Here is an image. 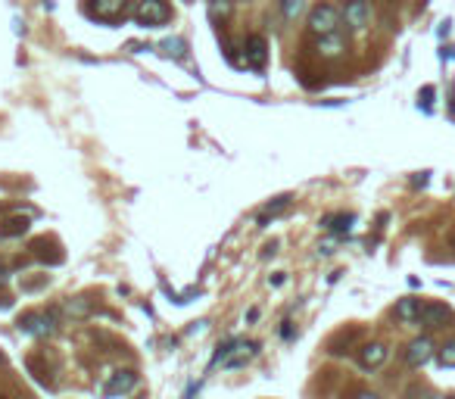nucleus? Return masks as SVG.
Returning <instances> with one entry per match:
<instances>
[{"mask_svg":"<svg viewBox=\"0 0 455 399\" xmlns=\"http://www.w3.org/2000/svg\"><path fill=\"white\" fill-rule=\"evenodd\" d=\"M169 16H172V10H169L166 0H140L137 10H135V26H140V28L166 26Z\"/></svg>","mask_w":455,"mask_h":399,"instance_id":"f257e3e1","label":"nucleus"},{"mask_svg":"<svg viewBox=\"0 0 455 399\" xmlns=\"http://www.w3.org/2000/svg\"><path fill=\"white\" fill-rule=\"evenodd\" d=\"M256 349H259V343H253V340H231L228 347H218L215 362H222L225 369H237L249 356H256Z\"/></svg>","mask_w":455,"mask_h":399,"instance_id":"f03ea898","label":"nucleus"},{"mask_svg":"<svg viewBox=\"0 0 455 399\" xmlns=\"http://www.w3.org/2000/svg\"><path fill=\"white\" fill-rule=\"evenodd\" d=\"M337 26H340V13H337V6H331V4H318L315 10L309 13V31L315 38L334 35Z\"/></svg>","mask_w":455,"mask_h":399,"instance_id":"7ed1b4c3","label":"nucleus"},{"mask_svg":"<svg viewBox=\"0 0 455 399\" xmlns=\"http://www.w3.org/2000/svg\"><path fill=\"white\" fill-rule=\"evenodd\" d=\"M19 327L26 334H31V337H47L57 327V318H53V312H26L19 318Z\"/></svg>","mask_w":455,"mask_h":399,"instance_id":"20e7f679","label":"nucleus"},{"mask_svg":"<svg viewBox=\"0 0 455 399\" xmlns=\"http://www.w3.org/2000/svg\"><path fill=\"white\" fill-rule=\"evenodd\" d=\"M135 387H137V374L131 371V369H119V371H113V374L106 378V384H103V396H106V399H116V396L131 393Z\"/></svg>","mask_w":455,"mask_h":399,"instance_id":"39448f33","label":"nucleus"},{"mask_svg":"<svg viewBox=\"0 0 455 399\" xmlns=\"http://www.w3.org/2000/svg\"><path fill=\"white\" fill-rule=\"evenodd\" d=\"M243 62L259 69V72L265 69V62H269V44H265L262 35H249L247 41H243Z\"/></svg>","mask_w":455,"mask_h":399,"instance_id":"423d86ee","label":"nucleus"},{"mask_svg":"<svg viewBox=\"0 0 455 399\" xmlns=\"http://www.w3.org/2000/svg\"><path fill=\"white\" fill-rule=\"evenodd\" d=\"M128 10V0H91V16L100 22H116Z\"/></svg>","mask_w":455,"mask_h":399,"instance_id":"0eeeda50","label":"nucleus"},{"mask_svg":"<svg viewBox=\"0 0 455 399\" xmlns=\"http://www.w3.org/2000/svg\"><path fill=\"white\" fill-rule=\"evenodd\" d=\"M449 322H452V309L443 306V303H430V306H421L418 325H425V327H446Z\"/></svg>","mask_w":455,"mask_h":399,"instance_id":"6e6552de","label":"nucleus"},{"mask_svg":"<svg viewBox=\"0 0 455 399\" xmlns=\"http://www.w3.org/2000/svg\"><path fill=\"white\" fill-rule=\"evenodd\" d=\"M343 19H347L349 28H365L368 19H371V6H368V0H347V6H343Z\"/></svg>","mask_w":455,"mask_h":399,"instance_id":"1a4fd4ad","label":"nucleus"},{"mask_svg":"<svg viewBox=\"0 0 455 399\" xmlns=\"http://www.w3.org/2000/svg\"><path fill=\"white\" fill-rule=\"evenodd\" d=\"M430 356H434V340L430 337H418V340H412L409 347H405V362H409L412 369L425 365Z\"/></svg>","mask_w":455,"mask_h":399,"instance_id":"9d476101","label":"nucleus"},{"mask_svg":"<svg viewBox=\"0 0 455 399\" xmlns=\"http://www.w3.org/2000/svg\"><path fill=\"white\" fill-rule=\"evenodd\" d=\"M390 349L383 347V343H368V347L359 349V362H362V369H378V365L387 362Z\"/></svg>","mask_w":455,"mask_h":399,"instance_id":"9b49d317","label":"nucleus"},{"mask_svg":"<svg viewBox=\"0 0 455 399\" xmlns=\"http://www.w3.org/2000/svg\"><path fill=\"white\" fill-rule=\"evenodd\" d=\"M343 50H347V41H343L340 31H334V35H321V38H318V53H321V57L331 60V57H340Z\"/></svg>","mask_w":455,"mask_h":399,"instance_id":"f8f14e48","label":"nucleus"},{"mask_svg":"<svg viewBox=\"0 0 455 399\" xmlns=\"http://www.w3.org/2000/svg\"><path fill=\"white\" fill-rule=\"evenodd\" d=\"M396 318H399V322L415 325V322L421 318V303L415 300V296H405V300H399V303H396Z\"/></svg>","mask_w":455,"mask_h":399,"instance_id":"ddd939ff","label":"nucleus"},{"mask_svg":"<svg viewBox=\"0 0 455 399\" xmlns=\"http://www.w3.org/2000/svg\"><path fill=\"white\" fill-rule=\"evenodd\" d=\"M290 200H293V197H290V193H284V197H278V200H271L269 206H265L262 213H259V225H262V228H265V225H269V218H274V215H281V213H284V209H290Z\"/></svg>","mask_w":455,"mask_h":399,"instance_id":"4468645a","label":"nucleus"},{"mask_svg":"<svg viewBox=\"0 0 455 399\" xmlns=\"http://www.w3.org/2000/svg\"><path fill=\"white\" fill-rule=\"evenodd\" d=\"M352 222H356V215H349V213H340V215H327L325 222V228L327 231H337V234H347L349 228H352Z\"/></svg>","mask_w":455,"mask_h":399,"instance_id":"2eb2a0df","label":"nucleus"},{"mask_svg":"<svg viewBox=\"0 0 455 399\" xmlns=\"http://www.w3.org/2000/svg\"><path fill=\"white\" fill-rule=\"evenodd\" d=\"M28 231V218H6L0 225V237H19V234Z\"/></svg>","mask_w":455,"mask_h":399,"instance_id":"dca6fc26","label":"nucleus"},{"mask_svg":"<svg viewBox=\"0 0 455 399\" xmlns=\"http://www.w3.org/2000/svg\"><path fill=\"white\" fill-rule=\"evenodd\" d=\"M231 16V0H209V19H228Z\"/></svg>","mask_w":455,"mask_h":399,"instance_id":"f3484780","label":"nucleus"},{"mask_svg":"<svg viewBox=\"0 0 455 399\" xmlns=\"http://www.w3.org/2000/svg\"><path fill=\"white\" fill-rule=\"evenodd\" d=\"M303 6H305L303 0H281V13H284L287 22H296V19H300Z\"/></svg>","mask_w":455,"mask_h":399,"instance_id":"a211bd4d","label":"nucleus"},{"mask_svg":"<svg viewBox=\"0 0 455 399\" xmlns=\"http://www.w3.org/2000/svg\"><path fill=\"white\" fill-rule=\"evenodd\" d=\"M437 359H440V365L443 369H455V340H449L446 347L437 353Z\"/></svg>","mask_w":455,"mask_h":399,"instance_id":"6ab92c4d","label":"nucleus"},{"mask_svg":"<svg viewBox=\"0 0 455 399\" xmlns=\"http://www.w3.org/2000/svg\"><path fill=\"white\" fill-rule=\"evenodd\" d=\"M405 399H437V396L430 393L427 387H421V384H412L409 390H405Z\"/></svg>","mask_w":455,"mask_h":399,"instance_id":"aec40b11","label":"nucleus"},{"mask_svg":"<svg viewBox=\"0 0 455 399\" xmlns=\"http://www.w3.org/2000/svg\"><path fill=\"white\" fill-rule=\"evenodd\" d=\"M166 53H175V57H181V41H166Z\"/></svg>","mask_w":455,"mask_h":399,"instance_id":"412c9836","label":"nucleus"},{"mask_svg":"<svg viewBox=\"0 0 455 399\" xmlns=\"http://www.w3.org/2000/svg\"><path fill=\"white\" fill-rule=\"evenodd\" d=\"M356 399H381L378 393H356Z\"/></svg>","mask_w":455,"mask_h":399,"instance_id":"4be33fe9","label":"nucleus"},{"mask_svg":"<svg viewBox=\"0 0 455 399\" xmlns=\"http://www.w3.org/2000/svg\"><path fill=\"white\" fill-rule=\"evenodd\" d=\"M0 362H4V353H0Z\"/></svg>","mask_w":455,"mask_h":399,"instance_id":"5701e85b","label":"nucleus"},{"mask_svg":"<svg viewBox=\"0 0 455 399\" xmlns=\"http://www.w3.org/2000/svg\"><path fill=\"white\" fill-rule=\"evenodd\" d=\"M449 399H455V396H449Z\"/></svg>","mask_w":455,"mask_h":399,"instance_id":"b1692460","label":"nucleus"}]
</instances>
